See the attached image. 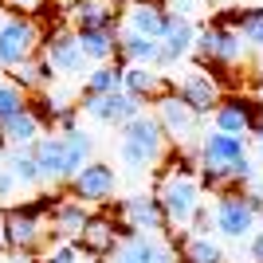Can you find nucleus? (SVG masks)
<instances>
[{
	"instance_id": "10",
	"label": "nucleus",
	"mask_w": 263,
	"mask_h": 263,
	"mask_svg": "<svg viewBox=\"0 0 263 263\" xmlns=\"http://www.w3.org/2000/svg\"><path fill=\"white\" fill-rule=\"evenodd\" d=\"M47 236V200L8 209V252H35Z\"/></svg>"
},
{
	"instance_id": "37",
	"label": "nucleus",
	"mask_w": 263,
	"mask_h": 263,
	"mask_svg": "<svg viewBox=\"0 0 263 263\" xmlns=\"http://www.w3.org/2000/svg\"><path fill=\"white\" fill-rule=\"evenodd\" d=\"M255 154L263 157V122H259V126H255Z\"/></svg>"
},
{
	"instance_id": "14",
	"label": "nucleus",
	"mask_w": 263,
	"mask_h": 263,
	"mask_svg": "<svg viewBox=\"0 0 263 263\" xmlns=\"http://www.w3.org/2000/svg\"><path fill=\"white\" fill-rule=\"evenodd\" d=\"M35 157H40V173H44V185L55 189V185H67L71 177H75V169H71V154H67V138L63 134L47 130L40 142L32 145Z\"/></svg>"
},
{
	"instance_id": "11",
	"label": "nucleus",
	"mask_w": 263,
	"mask_h": 263,
	"mask_svg": "<svg viewBox=\"0 0 263 263\" xmlns=\"http://www.w3.org/2000/svg\"><path fill=\"white\" fill-rule=\"evenodd\" d=\"M79 110H83L90 122H99V126L122 130L130 118L142 114V102L134 99V95H126V90H110V95H83Z\"/></svg>"
},
{
	"instance_id": "31",
	"label": "nucleus",
	"mask_w": 263,
	"mask_h": 263,
	"mask_svg": "<svg viewBox=\"0 0 263 263\" xmlns=\"http://www.w3.org/2000/svg\"><path fill=\"white\" fill-rule=\"evenodd\" d=\"M44 263H95V255H90L79 240H59L51 252H47Z\"/></svg>"
},
{
	"instance_id": "40",
	"label": "nucleus",
	"mask_w": 263,
	"mask_h": 263,
	"mask_svg": "<svg viewBox=\"0 0 263 263\" xmlns=\"http://www.w3.org/2000/svg\"><path fill=\"white\" fill-rule=\"evenodd\" d=\"M0 149H4V142H0Z\"/></svg>"
},
{
	"instance_id": "23",
	"label": "nucleus",
	"mask_w": 263,
	"mask_h": 263,
	"mask_svg": "<svg viewBox=\"0 0 263 263\" xmlns=\"http://www.w3.org/2000/svg\"><path fill=\"white\" fill-rule=\"evenodd\" d=\"M67 12L71 28H102V24H118V0H75Z\"/></svg>"
},
{
	"instance_id": "5",
	"label": "nucleus",
	"mask_w": 263,
	"mask_h": 263,
	"mask_svg": "<svg viewBox=\"0 0 263 263\" xmlns=\"http://www.w3.org/2000/svg\"><path fill=\"white\" fill-rule=\"evenodd\" d=\"M209 216H212V232H216V236H224V240H232V243L252 240L255 228H259V212L248 204V197H243L240 189L220 193L216 204L209 209Z\"/></svg>"
},
{
	"instance_id": "12",
	"label": "nucleus",
	"mask_w": 263,
	"mask_h": 263,
	"mask_svg": "<svg viewBox=\"0 0 263 263\" xmlns=\"http://www.w3.org/2000/svg\"><path fill=\"white\" fill-rule=\"evenodd\" d=\"M259 106H263V102L248 99V95H224V102L212 110V130L248 138V134H255V126L263 122L259 118Z\"/></svg>"
},
{
	"instance_id": "27",
	"label": "nucleus",
	"mask_w": 263,
	"mask_h": 263,
	"mask_svg": "<svg viewBox=\"0 0 263 263\" xmlns=\"http://www.w3.org/2000/svg\"><path fill=\"white\" fill-rule=\"evenodd\" d=\"M157 51H161V44L149 40V35L122 32V40H118V63H149V67H157Z\"/></svg>"
},
{
	"instance_id": "24",
	"label": "nucleus",
	"mask_w": 263,
	"mask_h": 263,
	"mask_svg": "<svg viewBox=\"0 0 263 263\" xmlns=\"http://www.w3.org/2000/svg\"><path fill=\"white\" fill-rule=\"evenodd\" d=\"M4 161H8L12 177L20 189H40L44 185V173H40V157H35L32 145H20V149H4Z\"/></svg>"
},
{
	"instance_id": "26",
	"label": "nucleus",
	"mask_w": 263,
	"mask_h": 263,
	"mask_svg": "<svg viewBox=\"0 0 263 263\" xmlns=\"http://www.w3.org/2000/svg\"><path fill=\"white\" fill-rule=\"evenodd\" d=\"M8 79H12L20 90H28V95H44V90H51L55 71L47 67L44 55H40V59H32V63H24V67H16V71H8Z\"/></svg>"
},
{
	"instance_id": "29",
	"label": "nucleus",
	"mask_w": 263,
	"mask_h": 263,
	"mask_svg": "<svg viewBox=\"0 0 263 263\" xmlns=\"http://www.w3.org/2000/svg\"><path fill=\"white\" fill-rule=\"evenodd\" d=\"M110 90H122V63H95L83 75V95H110Z\"/></svg>"
},
{
	"instance_id": "8",
	"label": "nucleus",
	"mask_w": 263,
	"mask_h": 263,
	"mask_svg": "<svg viewBox=\"0 0 263 263\" xmlns=\"http://www.w3.org/2000/svg\"><path fill=\"white\" fill-rule=\"evenodd\" d=\"M67 193L75 200H83V204H106V200H114V193H118V169L110 161H95L83 165L71 181H67Z\"/></svg>"
},
{
	"instance_id": "39",
	"label": "nucleus",
	"mask_w": 263,
	"mask_h": 263,
	"mask_svg": "<svg viewBox=\"0 0 263 263\" xmlns=\"http://www.w3.org/2000/svg\"><path fill=\"white\" fill-rule=\"evenodd\" d=\"M259 75H263V59H259Z\"/></svg>"
},
{
	"instance_id": "1",
	"label": "nucleus",
	"mask_w": 263,
	"mask_h": 263,
	"mask_svg": "<svg viewBox=\"0 0 263 263\" xmlns=\"http://www.w3.org/2000/svg\"><path fill=\"white\" fill-rule=\"evenodd\" d=\"M157 200L165 209V220L181 232H209L212 216L204 209V185L197 177V154L177 149V165H169L157 181Z\"/></svg>"
},
{
	"instance_id": "18",
	"label": "nucleus",
	"mask_w": 263,
	"mask_h": 263,
	"mask_svg": "<svg viewBox=\"0 0 263 263\" xmlns=\"http://www.w3.org/2000/svg\"><path fill=\"white\" fill-rule=\"evenodd\" d=\"M165 24H169V12H165L161 0H130L126 12H122V32L134 35H149V40H161Z\"/></svg>"
},
{
	"instance_id": "15",
	"label": "nucleus",
	"mask_w": 263,
	"mask_h": 263,
	"mask_svg": "<svg viewBox=\"0 0 263 263\" xmlns=\"http://www.w3.org/2000/svg\"><path fill=\"white\" fill-rule=\"evenodd\" d=\"M122 90L134 95L138 102H157L165 99L173 83L165 75L161 67H149V63H122Z\"/></svg>"
},
{
	"instance_id": "38",
	"label": "nucleus",
	"mask_w": 263,
	"mask_h": 263,
	"mask_svg": "<svg viewBox=\"0 0 263 263\" xmlns=\"http://www.w3.org/2000/svg\"><path fill=\"white\" fill-rule=\"evenodd\" d=\"M55 4H59V8H71V4H75V0H55Z\"/></svg>"
},
{
	"instance_id": "17",
	"label": "nucleus",
	"mask_w": 263,
	"mask_h": 263,
	"mask_svg": "<svg viewBox=\"0 0 263 263\" xmlns=\"http://www.w3.org/2000/svg\"><path fill=\"white\" fill-rule=\"evenodd\" d=\"M87 224H90V204L75 200L71 193L47 204V232L55 240H79Z\"/></svg>"
},
{
	"instance_id": "7",
	"label": "nucleus",
	"mask_w": 263,
	"mask_h": 263,
	"mask_svg": "<svg viewBox=\"0 0 263 263\" xmlns=\"http://www.w3.org/2000/svg\"><path fill=\"white\" fill-rule=\"evenodd\" d=\"M110 263H185L181 259V248L154 232H126L122 243L114 248Z\"/></svg>"
},
{
	"instance_id": "3",
	"label": "nucleus",
	"mask_w": 263,
	"mask_h": 263,
	"mask_svg": "<svg viewBox=\"0 0 263 263\" xmlns=\"http://www.w3.org/2000/svg\"><path fill=\"white\" fill-rule=\"evenodd\" d=\"M44 40H47V32L40 28L35 16L8 12L4 24H0V71H16V67L40 59L44 55Z\"/></svg>"
},
{
	"instance_id": "2",
	"label": "nucleus",
	"mask_w": 263,
	"mask_h": 263,
	"mask_svg": "<svg viewBox=\"0 0 263 263\" xmlns=\"http://www.w3.org/2000/svg\"><path fill=\"white\" fill-rule=\"evenodd\" d=\"M165 154H169V138H165L161 122H157V114H138V118H130L126 126H122L118 134V161L126 165V173H154L157 165L165 161Z\"/></svg>"
},
{
	"instance_id": "21",
	"label": "nucleus",
	"mask_w": 263,
	"mask_h": 263,
	"mask_svg": "<svg viewBox=\"0 0 263 263\" xmlns=\"http://www.w3.org/2000/svg\"><path fill=\"white\" fill-rule=\"evenodd\" d=\"M44 134H47V122L32 102L24 114H16V118H8L0 126V142H4V149H20V145H35Z\"/></svg>"
},
{
	"instance_id": "4",
	"label": "nucleus",
	"mask_w": 263,
	"mask_h": 263,
	"mask_svg": "<svg viewBox=\"0 0 263 263\" xmlns=\"http://www.w3.org/2000/svg\"><path fill=\"white\" fill-rule=\"evenodd\" d=\"M248 51H252V47L243 44V35L236 32L228 20L209 24V28H197V44H193V55L200 59V67L232 71V67H243V63H248Z\"/></svg>"
},
{
	"instance_id": "33",
	"label": "nucleus",
	"mask_w": 263,
	"mask_h": 263,
	"mask_svg": "<svg viewBox=\"0 0 263 263\" xmlns=\"http://www.w3.org/2000/svg\"><path fill=\"white\" fill-rule=\"evenodd\" d=\"M16 177H12V169H8V161H4V154H0V204H8L12 197H16Z\"/></svg>"
},
{
	"instance_id": "36",
	"label": "nucleus",
	"mask_w": 263,
	"mask_h": 263,
	"mask_svg": "<svg viewBox=\"0 0 263 263\" xmlns=\"http://www.w3.org/2000/svg\"><path fill=\"white\" fill-rule=\"evenodd\" d=\"M0 252H8V209L0 204Z\"/></svg>"
},
{
	"instance_id": "34",
	"label": "nucleus",
	"mask_w": 263,
	"mask_h": 263,
	"mask_svg": "<svg viewBox=\"0 0 263 263\" xmlns=\"http://www.w3.org/2000/svg\"><path fill=\"white\" fill-rule=\"evenodd\" d=\"M0 4H4L8 12H20V16H35V12L44 8L47 0H0Z\"/></svg>"
},
{
	"instance_id": "30",
	"label": "nucleus",
	"mask_w": 263,
	"mask_h": 263,
	"mask_svg": "<svg viewBox=\"0 0 263 263\" xmlns=\"http://www.w3.org/2000/svg\"><path fill=\"white\" fill-rule=\"evenodd\" d=\"M28 106H32V95L20 90L12 79H0V126L8 118H16V114H24Z\"/></svg>"
},
{
	"instance_id": "13",
	"label": "nucleus",
	"mask_w": 263,
	"mask_h": 263,
	"mask_svg": "<svg viewBox=\"0 0 263 263\" xmlns=\"http://www.w3.org/2000/svg\"><path fill=\"white\" fill-rule=\"evenodd\" d=\"M173 95H177V99H185L189 106L200 114V118H204V114H212V110L224 102V87H220V79L212 75L209 67H197V71H189V75L173 87Z\"/></svg>"
},
{
	"instance_id": "35",
	"label": "nucleus",
	"mask_w": 263,
	"mask_h": 263,
	"mask_svg": "<svg viewBox=\"0 0 263 263\" xmlns=\"http://www.w3.org/2000/svg\"><path fill=\"white\" fill-rule=\"evenodd\" d=\"M248 255H252V263H263V228H255V236L248 240Z\"/></svg>"
},
{
	"instance_id": "20",
	"label": "nucleus",
	"mask_w": 263,
	"mask_h": 263,
	"mask_svg": "<svg viewBox=\"0 0 263 263\" xmlns=\"http://www.w3.org/2000/svg\"><path fill=\"white\" fill-rule=\"evenodd\" d=\"M130 228H122V220H110V216H90V224L83 228V236H79V243L87 248L95 259H110L114 255V248L122 243V236H126Z\"/></svg>"
},
{
	"instance_id": "9",
	"label": "nucleus",
	"mask_w": 263,
	"mask_h": 263,
	"mask_svg": "<svg viewBox=\"0 0 263 263\" xmlns=\"http://www.w3.org/2000/svg\"><path fill=\"white\" fill-rule=\"evenodd\" d=\"M44 59L55 75H87L90 59L83 55V44H79V32L67 24V28H51L44 40Z\"/></svg>"
},
{
	"instance_id": "25",
	"label": "nucleus",
	"mask_w": 263,
	"mask_h": 263,
	"mask_svg": "<svg viewBox=\"0 0 263 263\" xmlns=\"http://www.w3.org/2000/svg\"><path fill=\"white\" fill-rule=\"evenodd\" d=\"M181 259L185 263H228V252L212 240L209 232H189L181 243Z\"/></svg>"
},
{
	"instance_id": "22",
	"label": "nucleus",
	"mask_w": 263,
	"mask_h": 263,
	"mask_svg": "<svg viewBox=\"0 0 263 263\" xmlns=\"http://www.w3.org/2000/svg\"><path fill=\"white\" fill-rule=\"evenodd\" d=\"M79 32V44H83V55L95 63H114L118 59V40H122V28L118 24H102V28H75Z\"/></svg>"
},
{
	"instance_id": "16",
	"label": "nucleus",
	"mask_w": 263,
	"mask_h": 263,
	"mask_svg": "<svg viewBox=\"0 0 263 263\" xmlns=\"http://www.w3.org/2000/svg\"><path fill=\"white\" fill-rule=\"evenodd\" d=\"M118 220H122V228H130V232H154V236H161V232L169 228V220H165V209H161V200H157V193L126 197L118 204Z\"/></svg>"
},
{
	"instance_id": "19",
	"label": "nucleus",
	"mask_w": 263,
	"mask_h": 263,
	"mask_svg": "<svg viewBox=\"0 0 263 263\" xmlns=\"http://www.w3.org/2000/svg\"><path fill=\"white\" fill-rule=\"evenodd\" d=\"M161 51H157V67H173L181 63V59H189L193 55V44H197V24L193 20H177V16H169V24H165L161 32Z\"/></svg>"
},
{
	"instance_id": "32",
	"label": "nucleus",
	"mask_w": 263,
	"mask_h": 263,
	"mask_svg": "<svg viewBox=\"0 0 263 263\" xmlns=\"http://www.w3.org/2000/svg\"><path fill=\"white\" fill-rule=\"evenodd\" d=\"M161 4H165L169 16H177V20H197V16L209 12V0H161Z\"/></svg>"
},
{
	"instance_id": "28",
	"label": "nucleus",
	"mask_w": 263,
	"mask_h": 263,
	"mask_svg": "<svg viewBox=\"0 0 263 263\" xmlns=\"http://www.w3.org/2000/svg\"><path fill=\"white\" fill-rule=\"evenodd\" d=\"M228 24L243 35V44L252 47V51H259V55H263V4H252V8L232 12Z\"/></svg>"
},
{
	"instance_id": "6",
	"label": "nucleus",
	"mask_w": 263,
	"mask_h": 263,
	"mask_svg": "<svg viewBox=\"0 0 263 263\" xmlns=\"http://www.w3.org/2000/svg\"><path fill=\"white\" fill-rule=\"evenodd\" d=\"M157 122H161L165 138H169V145L173 149H185V154H197V142H200V114L193 106H189L185 99H177L173 90L165 95V99H157Z\"/></svg>"
}]
</instances>
